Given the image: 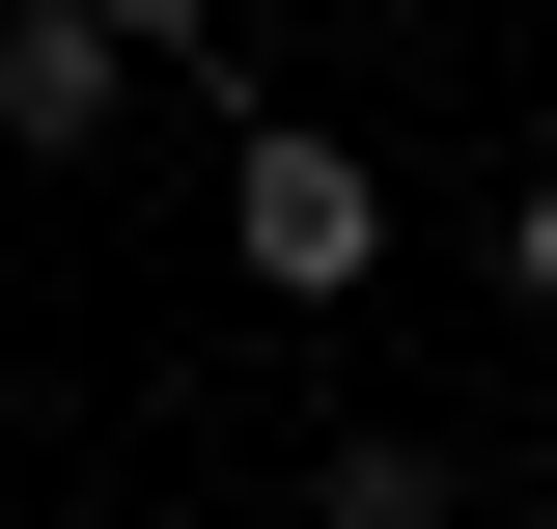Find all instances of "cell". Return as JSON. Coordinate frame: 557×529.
I'll use <instances>...</instances> for the list:
<instances>
[{"instance_id":"3957f363","label":"cell","mask_w":557,"mask_h":529,"mask_svg":"<svg viewBox=\"0 0 557 529\" xmlns=\"http://www.w3.org/2000/svg\"><path fill=\"white\" fill-rule=\"evenodd\" d=\"M307 529H474V446L362 418V446H307Z\"/></svg>"},{"instance_id":"5b68a950","label":"cell","mask_w":557,"mask_h":529,"mask_svg":"<svg viewBox=\"0 0 557 529\" xmlns=\"http://www.w3.org/2000/svg\"><path fill=\"white\" fill-rule=\"evenodd\" d=\"M502 307L557 334V168H530V196H502Z\"/></svg>"},{"instance_id":"277c9868","label":"cell","mask_w":557,"mask_h":529,"mask_svg":"<svg viewBox=\"0 0 557 529\" xmlns=\"http://www.w3.org/2000/svg\"><path fill=\"white\" fill-rule=\"evenodd\" d=\"M84 28H139L168 84H223V0H84Z\"/></svg>"},{"instance_id":"6da1fadb","label":"cell","mask_w":557,"mask_h":529,"mask_svg":"<svg viewBox=\"0 0 557 529\" xmlns=\"http://www.w3.org/2000/svg\"><path fill=\"white\" fill-rule=\"evenodd\" d=\"M223 251H251L278 307H362V279H391V196H362V139H335V112H251V139H223Z\"/></svg>"},{"instance_id":"8992f818","label":"cell","mask_w":557,"mask_h":529,"mask_svg":"<svg viewBox=\"0 0 557 529\" xmlns=\"http://www.w3.org/2000/svg\"><path fill=\"white\" fill-rule=\"evenodd\" d=\"M474 529H557V502H474Z\"/></svg>"},{"instance_id":"7a4b0ae2","label":"cell","mask_w":557,"mask_h":529,"mask_svg":"<svg viewBox=\"0 0 557 529\" xmlns=\"http://www.w3.org/2000/svg\"><path fill=\"white\" fill-rule=\"evenodd\" d=\"M112 112H139V28H84V0H0V139H28V168H84Z\"/></svg>"}]
</instances>
